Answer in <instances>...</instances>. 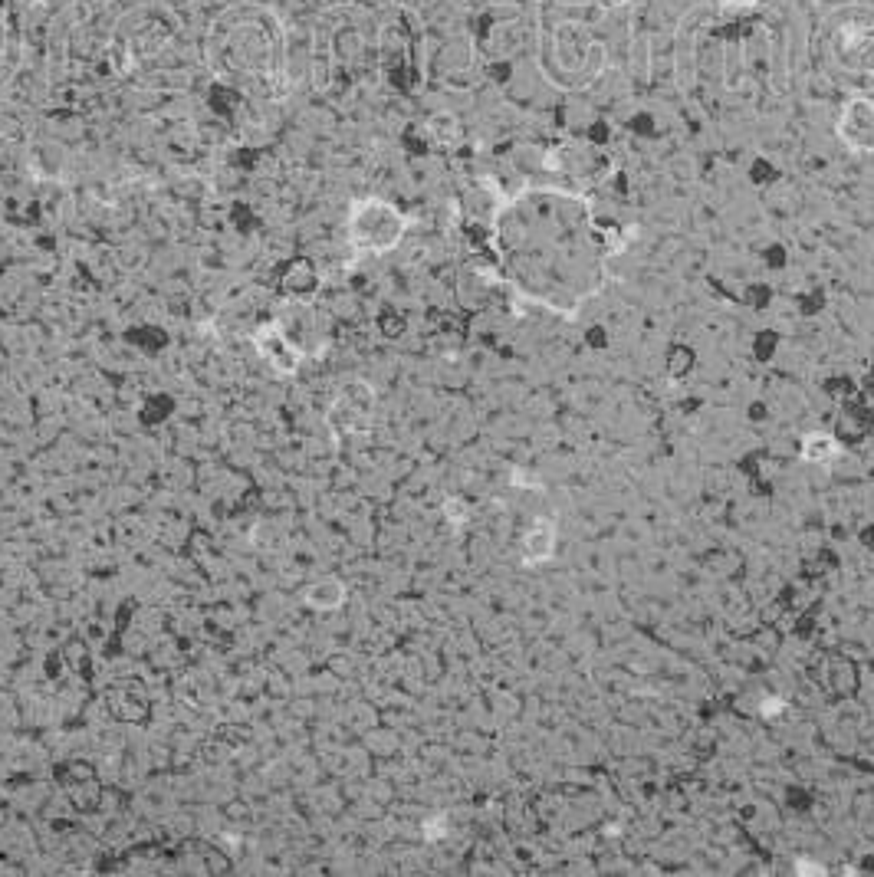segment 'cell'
Here are the masks:
<instances>
[{
  "mask_svg": "<svg viewBox=\"0 0 874 877\" xmlns=\"http://www.w3.org/2000/svg\"><path fill=\"white\" fill-rule=\"evenodd\" d=\"M207 63L237 83H276L283 76V30L270 10H227L207 40Z\"/></svg>",
  "mask_w": 874,
  "mask_h": 877,
  "instance_id": "cell-1",
  "label": "cell"
},
{
  "mask_svg": "<svg viewBox=\"0 0 874 877\" xmlns=\"http://www.w3.org/2000/svg\"><path fill=\"white\" fill-rule=\"evenodd\" d=\"M414 224V217L401 214L395 204L382 198H365L352 204L349 214V244L355 253H388L401 244L405 230Z\"/></svg>",
  "mask_w": 874,
  "mask_h": 877,
  "instance_id": "cell-2",
  "label": "cell"
},
{
  "mask_svg": "<svg viewBox=\"0 0 874 877\" xmlns=\"http://www.w3.org/2000/svg\"><path fill=\"white\" fill-rule=\"evenodd\" d=\"M835 132L851 155H874V99L848 96L838 112Z\"/></svg>",
  "mask_w": 874,
  "mask_h": 877,
  "instance_id": "cell-3",
  "label": "cell"
},
{
  "mask_svg": "<svg viewBox=\"0 0 874 877\" xmlns=\"http://www.w3.org/2000/svg\"><path fill=\"white\" fill-rule=\"evenodd\" d=\"M556 546H559V526L552 523V519L539 516L529 523L526 536H523V562L526 565H543L549 562L552 556H556Z\"/></svg>",
  "mask_w": 874,
  "mask_h": 877,
  "instance_id": "cell-4",
  "label": "cell"
},
{
  "mask_svg": "<svg viewBox=\"0 0 874 877\" xmlns=\"http://www.w3.org/2000/svg\"><path fill=\"white\" fill-rule=\"evenodd\" d=\"M838 457H845V447L832 434H809L802 441V460L809 464H832Z\"/></svg>",
  "mask_w": 874,
  "mask_h": 877,
  "instance_id": "cell-5",
  "label": "cell"
},
{
  "mask_svg": "<svg viewBox=\"0 0 874 877\" xmlns=\"http://www.w3.org/2000/svg\"><path fill=\"white\" fill-rule=\"evenodd\" d=\"M723 10H756L759 0H717Z\"/></svg>",
  "mask_w": 874,
  "mask_h": 877,
  "instance_id": "cell-6",
  "label": "cell"
},
{
  "mask_svg": "<svg viewBox=\"0 0 874 877\" xmlns=\"http://www.w3.org/2000/svg\"><path fill=\"white\" fill-rule=\"evenodd\" d=\"M796 871L799 874H825L822 864H812V861H796Z\"/></svg>",
  "mask_w": 874,
  "mask_h": 877,
  "instance_id": "cell-7",
  "label": "cell"
},
{
  "mask_svg": "<svg viewBox=\"0 0 874 877\" xmlns=\"http://www.w3.org/2000/svg\"><path fill=\"white\" fill-rule=\"evenodd\" d=\"M782 703L779 700H763V717H776Z\"/></svg>",
  "mask_w": 874,
  "mask_h": 877,
  "instance_id": "cell-8",
  "label": "cell"
}]
</instances>
